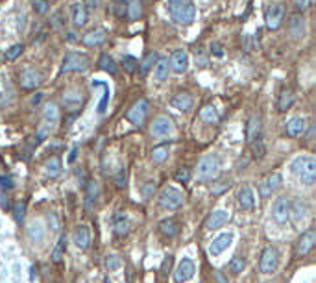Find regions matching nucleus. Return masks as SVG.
Returning a JSON list of instances; mask_svg holds the SVG:
<instances>
[{
  "mask_svg": "<svg viewBox=\"0 0 316 283\" xmlns=\"http://www.w3.org/2000/svg\"><path fill=\"white\" fill-rule=\"evenodd\" d=\"M166 11L172 20L181 26H189L196 19V8L192 0H166Z\"/></svg>",
  "mask_w": 316,
  "mask_h": 283,
  "instance_id": "nucleus-1",
  "label": "nucleus"
},
{
  "mask_svg": "<svg viewBox=\"0 0 316 283\" xmlns=\"http://www.w3.org/2000/svg\"><path fill=\"white\" fill-rule=\"evenodd\" d=\"M290 171L302 183L312 185L316 181V159L312 156H298L292 161Z\"/></svg>",
  "mask_w": 316,
  "mask_h": 283,
  "instance_id": "nucleus-2",
  "label": "nucleus"
},
{
  "mask_svg": "<svg viewBox=\"0 0 316 283\" xmlns=\"http://www.w3.org/2000/svg\"><path fill=\"white\" fill-rule=\"evenodd\" d=\"M91 65L89 56L80 54V52H67L61 63V73H83Z\"/></svg>",
  "mask_w": 316,
  "mask_h": 283,
  "instance_id": "nucleus-3",
  "label": "nucleus"
},
{
  "mask_svg": "<svg viewBox=\"0 0 316 283\" xmlns=\"http://www.w3.org/2000/svg\"><path fill=\"white\" fill-rule=\"evenodd\" d=\"M218 171H220V159L218 156H214V154H207L200 159L198 163V178L202 181H209V180H214L216 176H218Z\"/></svg>",
  "mask_w": 316,
  "mask_h": 283,
  "instance_id": "nucleus-4",
  "label": "nucleus"
},
{
  "mask_svg": "<svg viewBox=\"0 0 316 283\" xmlns=\"http://www.w3.org/2000/svg\"><path fill=\"white\" fill-rule=\"evenodd\" d=\"M159 204L165 207V209H178L183 204V195L181 191H178L176 187L166 185L165 189L159 193Z\"/></svg>",
  "mask_w": 316,
  "mask_h": 283,
  "instance_id": "nucleus-5",
  "label": "nucleus"
},
{
  "mask_svg": "<svg viewBox=\"0 0 316 283\" xmlns=\"http://www.w3.org/2000/svg\"><path fill=\"white\" fill-rule=\"evenodd\" d=\"M283 17H285V8L279 2H270L264 10V20H266L268 30H277L281 26Z\"/></svg>",
  "mask_w": 316,
  "mask_h": 283,
  "instance_id": "nucleus-6",
  "label": "nucleus"
},
{
  "mask_svg": "<svg viewBox=\"0 0 316 283\" xmlns=\"http://www.w3.org/2000/svg\"><path fill=\"white\" fill-rule=\"evenodd\" d=\"M277 263H279V254L274 246H268V248L263 250L261 254V261H259V270L263 274H272L276 272Z\"/></svg>",
  "mask_w": 316,
  "mask_h": 283,
  "instance_id": "nucleus-7",
  "label": "nucleus"
},
{
  "mask_svg": "<svg viewBox=\"0 0 316 283\" xmlns=\"http://www.w3.org/2000/svg\"><path fill=\"white\" fill-rule=\"evenodd\" d=\"M290 207H292V204L287 196H279V198H276L274 207H272V215H274V219H276V222L285 224V222L290 219Z\"/></svg>",
  "mask_w": 316,
  "mask_h": 283,
  "instance_id": "nucleus-8",
  "label": "nucleus"
},
{
  "mask_svg": "<svg viewBox=\"0 0 316 283\" xmlns=\"http://www.w3.org/2000/svg\"><path fill=\"white\" fill-rule=\"evenodd\" d=\"M146 113H148V102H146L144 98H139L132 108L128 109L126 119L132 122V124H135V126H141L146 119Z\"/></svg>",
  "mask_w": 316,
  "mask_h": 283,
  "instance_id": "nucleus-9",
  "label": "nucleus"
},
{
  "mask_svg": "<svg viewBox=\"0 0 316 283\" xmlns=\"http://www.w3.org/2000/svg\"><path fill=\"white\" fill-rule=\"evenodd\" d=\"M195 276V263L190 259H181L180 265L174 270V281L176 283H185L189 281Z\"/></svg>",
  "mask_w": 316,
  "mask_h": 283,
  "instance_id": "nucleus-10",
  "label": "nucleus"
},
{
  "mask_svg": "<svg viewBox=\"0 0 316 283\" xmlns=\"http://www.w3.org/2000/svg\"><path fill=\"white\" fill-rule=\"evenodd\" d=\"M314 244H316V233L312 231V229H309V231L302 233V237L298 239V243H296V255H298V257H303V255H307L312 248H314Z\"/></svg>",
  "mask_w": 316,
  "mask_h": 283,
  "instance_id": "nucleus-11",
  "label": "nucleus"
},
{
  "mask_svg": "<svg viewBox=\"0 0 316 283\" xmlns=\"http://www.w3.org/2000/svg\"><path fill=\"white\" fill-rule=\"evenodd\" d=\"M19 83L22 89H35L39 87L41 83H43V76H41L35 68H26L20 73V78H19Z\"/></svg>",
  "mask_w": 316,
  "mask_h": 283,
  "instance_id": "nucleus-12",
  "label": "nucleus"
},
{
  "mask_svg": "<svg viewBox=\"0 0 316 283\" xmlns=\"http://www.w3.org/2000/svg\"><path fill=\"white\" fill-rule=\"evenodd\" d=\"M168 67L178 74L187 73V68H189V54H187L185 50H174L171 56V63H168Z\"/></svg>",
  "mask_w": 316,
  "mask_h": 283,
  "instance_id": "nucleus-13",
  "label": "nucleus"
},
{
  "mask_svg": "<svg viewBox=\"0 0 316 283\" xmlns=\"http://www.w3.org/2000/svg\"><path fill=\"white\" fill-rule=\"evenodd\" d=\"M281 174H277V172H274V174L266 176L263 180V183L259 185V193H261V196L263 198H266V196H270L274 193V191H277L279 187H281Z\"/></svg>",
  "mask_w": 316,
  "mask_h": 283,
  "instance_id": "nucleus-14",
  "label": "nucleus"
},
{
  "mask_svg": "<svg viewBox=\"0 0 316 283\" xmlns=\"http://www.w3.org/2000/svg\"><path fill=\"white\" fill-rule=\"evenodd\" d=\"M152 135L156 137H165V135H171L172 133V121L168 117H156L154 122H152Z\"/></svg>",
  "mask_w": 316,
  "mask_h": 283,
  "instance_id": "nucleus-15",
  "label": "nucleus"
},
{
  "mask_svg": "<svg viewBox=\"0 0 316 283\" xmlns=\"http://www.w3.org/2000/svg\"><path fill=\"white\" fill-rule=\"evenodd\" d=\"M229 220V213L224 209H216L213 211L209 217H207V220H205V229H211V231H214V229L222 228V226L226 224Z\"/></svg>",
  "mask_w": 316,
  "mask_h": 283,
  "instance_id": "nucleus-16",
  "label": "nucleus"
},
{
  "mask_svg": "<svg viewBox=\"0 0 316 283\" xmlns=\"http://www.w3.org/2000/svg\"><path fill=\"white\" fill-rule=\"evenodd\" d=\"M70 19H72L74 28H83L87 22V8L82 2H74L70 6Z\"/></svg>",
  "mask_w": 316,
  "mask_h": 283,
  "instance_id": "nucleus-17",
  "label": "nucleus"
},
{
  "mask_svg": "<svg viewBox=\"0 0 316 283\" xmlns=\"http://www.w3.org/2000/svg\"><path fill=\"white\" fill-rule=\"evenodd\" d=\"M307 128V121L303 117H292L290 121L287 122V135L292 137V139H298L305 133Z\"/></svg>",
  "mask_w": 316,
  "mask_h": 283,
  "instance_id": "nucleus-18",
  "label": "nucleus"
},
{
  "mask_svg": "<svg viewBox=\"0 0 316 283\" xmlns=\"http://www.w3.org/2000/svg\"><path fill=\"white\" fill-rule=\"evenodd\" d=\"M72 243L76 244L80 250L89 248V244H91V231H89L87 226H78V228L74 229Z\"/></svg>",
  "mask_w": 316,
  "mask_h": 283,
  "instance_id": "nucleus-19",
  "label": "nucleus"
},
{
  "mask_svg": "<svg viewBox=\"0 0 316 283\" xmlns=\"http://www.w3.org/2000/svg\"><path fill=\"white\" fill-rule=\"evenodd\" d=\"M237 200H238V205H240L244 211L253 209V205H255V196H253V191L250 189L248 185H242L238 189Z\"/></svg>",
  "mask_w": 316,
  "mask_h": 283,
  "instance_id": "nucleus-20",
  "label": "nucleus"
},
{
  "mask_svg": "<svg viewBox=\"0 0 316 283\" xmlns=\"http://www.w3.org/2000/svg\"><path fill=\"white\" fill-rule=\"evenodd\" d=\"M288 32H290L292 39H302L305 35V22H303L302 15H292L288 20Z\"/></svg>",
  "mask_w": 316,
  "mask_h": 283,
  "instance_id": "nucleus-21",
  "label": "nucleus"
},
{
  "mask_svg": "<svg viewBox=\"0 0 316 283\" xmlns=\"http://www.w3.org/2000/svg\"><path fill=\"white\" fill-rule=\"evenodd\" d=\"M231 241H233V235L231 233H222L218 235L216 239L213 241V243L209 244V254L211 255H218L222 254L226 248H228L229 244H231Z\"/></svg>",
  "mask_w": 316,
  "mask_h": 283,
  "instance_id": "nucleus-22",
  "label": "nucleus"
},
{
  "mask_svg": "<svg viewBox=\"0 0 316 283\" xmlns=\"http://www.w3.org/2000/svg\"><path fill=\"white\" fill-rule=\"evenodd\" d=\"M259 133H261V115H259V113H253L252 117L248 119L246 141L252 143V141H255V139H259Z\"/></svg>",
  "mask_w": 316,
  "mask_h": 283,
  "instance_id": "nucleus-23",
  "label": "nucleus"
},
{
  "mask_svg": "<svg viewBox=\"0 0 316 283\" xmlns=\"http://www.w3.org/2000/svg\"><path fill=\"white\" fill-rule=\"evenodd\" d=\"M192 97H190L189 93H178L172 97L171 100V106L176 109H180V111H189L190 108H192Z\"/></svg>",
  "mask_w": 316,
  "mask_h": 283,
  "instance_id": "nucleus-24",
  "label": "nucleus"
},
{
  "mask_svg": "<svg viewBox=\"0 0 316 283\" xmlns=\"http://www.w3.org/2000/svg\"><path fill=\"white\" fill-rule=\"evenodd\" d=\"M59 119V109L56 104H46L44 106V111H43V124L48 130H52L54 126H56V122H58Z\"/></svg>",
  "mask_w": 316,
  "mask_h": 283,
  "instance_id": "nucleus-25",
  "label": "nucleus"
},
{
  "mask_svg": "<svg viewBox=\"0 0 316 283\" xmlns=\"http://www.w3.org/2000/svg\"><path fill=\"white\" fill-rule=\"evenodd\" d=\"M104 41H106V32L104 30H91L87 35H83L82 43L85 44V46H98V44H102Z\"/></svg>",
  "mask_w": 316,
  "mask_h": 283,
  "instance_id": "nucleus-26",
  "label": "nucleus"
},
{
  "mask_svg": "<svg viewBox=\"0 0 316 283\" xmlns=\"http://www.w3.org/2000/svg\"><path fill=\"white\" fill-rule=\"evenodd\" d=\"M113 229H115V233H117L118 237L128 235V231H130V222H128V217L124 215V213H117V215H115V219H113Z\"/></svg>",
  "mask_w": 316,
  "mask_h": 283,
  "instance_id": "nucleus-27",
  "label": "nucleus"
},
{
  "mask_svg": "<svg viewBox=\"0 0 316 283\" xmlns=\"http://www.w3.org/2000/svg\"><path fill=\"white\" fill-rule=\"evenodd\" d=\"M168 70H171L168 59H157L156 63H154V78L157 82H165L168 78Z\"/></svg>",
  "mask_w": 316,
  "mask_h": 283,
  "instance_id": "nucleus-28",
  "label": "nucleus"
},
{
  "mask_svg": "<svg viewBox=\"0 0 316 283\" xmlns=\"http://www.w3.org/2000/svg\"><path fill=\"white\" fill-rule=\"evenodd\" d=\"M26 233H28V237H30V241H32V243H41V241H43V237H44L43 224H41L39 220H35V222H32V224L28 226Z\"/></svg>",
  "mask_w": 316,
  "mask_h": 283,
  "instance_id": "nucleus-29",
  "label": "nucleus"
},
{
  "mask_svg": "<svg viewBox=\"0 0 316 283\" xmlns=\"http://www.w3.org/2000/svg\"><path fill=\"white\" fill-rule=\"evenodd\" d=\"M200 119L204 122H207V124H216L220 121V115L213 106H204V108L200 109Z\"/></svg>",
  "mask_w": 316,
  "mask_h": 283,
  "instance_id": "nucleus-30",
  "label": "nucleus"
},
{
  "mask_svg": "<svg viewBox=\"0 0 316 283\" xmlns=\"http://www.w3.org/2000/svg\"><path fill=\"white\" fill-rule=\"evenodd\" d=\"M159 231L165 237H176V235L180 233V224L176 222V220H163L159 224Z\"/></svg>",
  "mask_w": 316,
  "mask_h": 283,
  "instance_id": "nucleus-31",
  "label": "nucleus"
},
{
  "mask_svg": "<svg viewBox=\"0 0 316 283\" xmlns=\"http://www.w3.org/2000/svg\"><path fill=\"white\" fill-rule=\"evenodd\" d=\"M292 104H294V93L290 89H283L281 95H279V100H277V109L279 111H287Z\"/></svg>",
  "mask_w": 316,
  "mask_h": 283,
  "instance_id": "nucleus-32",
  "label": "nucleus"
},
{
  "mask_svg": "<svg viewBox=\"0 0 316 283\" xmlns=\"http://www.w3.org/2000/svg\"><path fill=\"white\" fill-rule=\"evenodd\" d=\"M44 171H46V176L50 178H58L59 172H61V161H59L58 156H52L48 161L44 163Z\"/></svg>",
  "mask_w": 316,
  "mask_h": 283,
  "instance_id": "nucleus-33",
  "label": "nucleus"
},
{
  "mask_svg": "<svg viewBox=\"0 0 316 283\" xmlns=\"http://www.w3.org/2000/svg\"><path fill=\"white\" fill-rule=\"evenodd\" d=\"M128 17L132 20H137L142 13V2L141 0H128V8H126Z\"/></svg>",
  "mask_w": 316,
  "mask_h": 283,
  "instance_id": "nucleus-34",
  "label": "nucleus"
},
{
  "mask_svg": "<svg viewBox=\"0 0 316 283\" xmlns=\"http://www.w3.org/2000/svg\"><path fill=\"white\" fill-rule=\"evenodd\" d=\"M65 246H67V235H61L56 244V248L52 252V261L54 263H61V259H63V254H65Z\"/></svg>",
  "mask_w": 316,
  "mask_h": 283,
  "instance_id": "nucleus-35",
  "label": "nucleus"
},
{
  "mask_svg": "<svg viewBox=\"0 0 316 283\" xmlns=\"http://www.w3.org/2000/svg\"><path fill=\"white\" fill-rule=\"evenodd\" d=\"M98 65H100V68H102L104 73H109V74L117 73V65H115V61H113L111 56L102 54L100 56V59H98Z\"/></svg>",
  "mask_w": 316,
  "mask_h": 283,
  "instance_id": "nucleus-36",
  "label": "nucleus"
},
{
  "mask_svg": "<svg viewBox=\"0 0 316 283\" xmlns=\"http://www.w3.org/2000/svg\"><path fill=\"white\" fill-rule=\"evenodd\" d=\"M96 196H98V183L96 181H89L87 193H85V204H87V209H91L92 204L96 202Z\"/></svg>",
  "mask_w": 316,
  "mask_h": 283,
  "instance_id": "nucleus-37",
  "label": "nucleus"
},
{
  "mask_svg": "<svg viewBox=\"0 0 316 283\" xmlns=\"http://www.w3.org/2000/svg\"><path fill=\"white\" fill-rule=\"evenodd\" d=\"M166 157H168V147L166 145L154 148V152H152V161L154 163H163Z\"/></svg>",
  "mask_w": 316,
  "mask_h": 283,
  "instance_id": "nucleus-38",
  "label": "nucleus"
},
{
  "mask_svg": "<svg viewBox=\"0 0 316 283\" xmlns=\"http://www.w3.org/2000/svg\"><path fill=\"white\" fill-rule=\"evenodd\" d=\"M104 265H106V269L109 270V272H115V270H118L122 267V261L117 255H107V257L104 259Z\"/></svg>",
  "mask_w": 316,
  "mask_h": 283,
  "instance_id": "nucleus-39",
  "label": "nucleus"
},
{
  "mask_svg": "<svg viewBox=\"0 0 316 283\" xmlns=\"http://www.w3.org/2000/svg\"><path fill=\"white\" fill-rule=\"evenodd\" d=\"M122 67H124L126 73H135L137 67H139V61L135 58H132V56H124L122 58Z\"/></svg>",
  "mask_w": 316,
  "mask_h": 283,
  "instance_id": "nucleus-40",
  "label": "nucleus"
},
{
  "mask_svg": "<svg viewBox=\"0 0 316 283\" xmlns=\"http://www.w3.org/2000/svg\"><path fill=\"white\" fill-rule=\"evenodd\" d=\"M244 265H246L244 263V259L238 257V255H235V257L229 261V270H231L233 274H240L244 270Z\"/></svg>",
  "mask_w": 316,
  "mask_h": 283,
  "instance_id": "nucleus-41",
  "label": "nucleus"
},
{
  "mask_svg": "<svg viewBox=\"0 0 316 283\" xmlns=\"http://www.w3.org/2000/svg\"><path fill=\"white\" fill-rule=\"evenodd\" d=\"M252 145V152H253V157L255 159H261V157L264 156V145H263V141H259V139H255V141H252L250 143Z\"/></svg>",
  "mask_w": 316,
  "mask_h": 283,
  "instance_id": "nucleus-42",
  "label": "nucleus"
},
{
  "mask_svg": "<svg viewBox=\"0 0 316 283\" xmlns=\"http://www.w3.org/2000/svg\"><path fill=\"white\" fill-rule=\"evenodd\" d=\"M20 52H22V44H13V46H10V49L6 50V59L13 61V59L19 58Z\"/></svg>",
  "mask_w": 316,
  "mask_h": 283,
  "instance_id": "nucleus-43",
  "label": "nucleus"
},
{
  "mask_svg": "<svg viewBox=\"0 0 316 283\" xmlns=\"http://www.w3.org/2000/svg\"><path fill=\"white\" fill-rule=\"evenodd\" d=\"M32 8H34L35 13L43 15L48 11V2L46 0H32Z\"/></svg>",
  "mask_w": 316,
  "mask_h": 283,
  "instance_id": "nucleus-44",
  "label": "nucleus"
},
{
  "mask_svg": "<svg viewBox=\"0 0 316 283\" xmlns=\"http://www.w3.org/2000/svg\"><path fill=\"white\" fill-rule=\"evenodd\" d=\"M156 61H157V54H156V52H150V54L146 56L144 61L141 63L142 65V74H144L146 70H150V68L154 67V63H156Z\"/></svg>",
  "mask_w": 316,
  "mask_h": 283,
  "instance_id": "nucleus-45",
  "label": "nucleus"
},
{
  "mask_svg": "<svg viewBox=\"0 0 316 283\" xmlns=\"http://www.w3.org/2000/svg\"><path fill=\"white\" fill-rule=\"evenodd\" d=\"M231 187V180H222L218 181V185H213V195H220V193H224L226 189H229Z\"/></svg>",
  "mask_w": 316,
  "mask_h": 283,
  "instance_id": "nucleus-46",
  "label": "nucleus"
},
{
  "mask_svg": "<svg viewBox=\"0 0 316 283\" xmlns=\"http://www.w3.org/2000/svg\"><path fill=\"white\" fill-rule=\"evenodd\" d=\"M25 211H26V204L25 202H19V204H15V207H13V213H15V219L19 220H22L25 219Z\"/></svg>",
  "mask_w": 316,
  "mask_h": 283,
  "instance_id": "nucleus-47",
  "label": "nucleus"
},
{
  "mask_svg": "<svg viewBox=\"0 0 316 283\" xmlns=\"http://www.w3.org/2000/svg\"><path fill=\"white\" fill-rule=\"evenodd\" d=\"M126 8H128V0H117L115 2V13H117V17H124Z\"/></svg>",
  "mask_w": 316,
  "mask_h": 283,
  "instance_id": "nucleus-48",
  "label": "nucleus"
},
{
  "mask_svg": "<svg viewBox=\"0 0 316 283\" xmlns=\"http://www.w3.org/2000/svg\"><path fill=\"white\" fill-rule=\"evenodd\" d=\"M174 178H176L178 181H180V183H185V181H189L190 171H189V169H180V171H178V172L174 174Z\"/></svg>",
  "mask_w": 316,
  "mask_h": 283,
  "instance_id": "nucleus-49",
  "label": "nucleus"
},
{
  "mask_svg": "<svg viewBox=\"0 0 316 283\" xmlns=\"http://www.w3.org/2000/svg\"><path fill=\"white\" fill-rule=\"evenodd\" d=\"M292 2H294V8L298 11H305L312 6V0H292Z\"/></svg>",
  "mask_w": 316,
  "mask_h": 283,
  "instance_id": "nucleus-50",
  "label": "nucleus"
},
{
  "mask_svg": "<svg viewBox=\"0 0 316 283\" xmlns=\"http://www.w3.org/2000/svg\"><path fill=\"white\" fill-rule=\"evenodd\" d=\"M172 263H174V257H172V255H168V257H166L165 261H163V265H161V272H163V274H168V272H171Z\"/></svg>",
  "mask_w": 316,
  "mask_h": 283,
  "instance_id": "nucleus-51",
  "label": "nucleus"
},
{
  "mask_svg": "<svg viewBox=\"0 0 316 283\" xmlns=\"http://www.w3.org/2000/svg\"><path fill=\"white\" fill-rule=\"evenodd\" d=\"M156 189V183H154V181H148V183H146L144 187H142V193H144V196L146 198H150L152 196V191Z\"/></svg>",
  "mask_w": 316,
  "mask_h": 283,
  "instance_id": "nucleus-52",
  "label": "nucleus"
},
{
  "mask_svg": "<svg viewBox=\"0 0 316 283\" xmlns=\"http://www.w3.org/2000/svg\"><path fill=\"white\" fill-rule=\"evenodd\" d=\"M115 181H117V187H124V185H126V172H124V171L118 172V176L115 178Z\"/></svg>",
  "mask_w": 316,
  "mask_h": 283,
  "instance_id": "nucleus-53",
  "label": "nucleus"
},
{
  "mask_svg": "<svg viewBox=\"0 0 316 283\" xmlns=\"http://www.w3.org/2000/svg\"><path fill=\"white\" fill-rule=\"evenodd\" d=\"M213 276H214V281H216V283H229L228 278H226V276H224L222 272H220V270H214Z\"/></svg>",
  "mask_w": 316,
  "mask_h": 283,
  "instance_id": "nucleus-54",
  "label": "nucleus"
},
{
  "mask_svg": "<svg viewBox=\"0 0 316 283\" xmlns=\"http://www.w3.org/2000/svg\"><path fill=\"white\" fill-rule=\"evenodd\" d=\"M211 52H213L214 56H218V58H220V56H224V52H222V46H220V44H216V43L211 44Z\"/></svg>",
  "mask_w": 316,
  "mask_h": 283,
  "instance_id": "nucleus-55",
  "label": "nucleus"
},
{
  "mask_svg": "<svg viewBox=\"0 0 316 283\" xmlns=\"http://www.w3.org/2000/svg\"><path fill=\"white\" fill-rule=\"evenodd\" d=\"M83 6H87V8H91V10H96L98 6H100V0H85V4Z\"/></svg>",
  "mask_w": 316,
  "mask_h": 283,
  "instance_id": "nucleus-56",
  "label": "nucleus"
},
{
  "mask_svg": "<svg viewBox=\"0 0 316 283\" xmlns=\"http://www.w3.org/2000/svg\"><path fill=\"white\" fill-rule=\"evenodd\" d=\"M104 283H109V281H107V279H106V281H104Z\"/></svg>",
  "mask_w": 316,
  "mask_h": 283,
  "instance_id": "nucleus-57",
  "label": "nucleus"
}]
</instances>
